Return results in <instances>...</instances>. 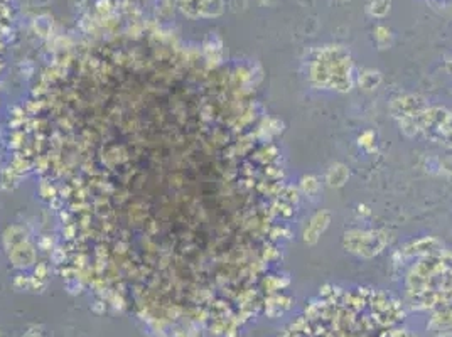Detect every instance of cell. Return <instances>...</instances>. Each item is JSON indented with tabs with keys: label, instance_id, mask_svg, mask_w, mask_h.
<instances>
[{
	"label": "cell",
	"instance_id": "cell-8",
	"mask_svg": "<svg viewBox=\"0 0 452 337\" xmlns=\"http://www.w3.org/2000/svg\"><path fill=\"white\" fill-rule=\"evenodd\" d=\"M390 9V3L386 0H375L368 5V12L375 17H383Z\"/></svg>",
	"mask_w": 452,
	"mask_h": 337
},
{
	"label": "cell",
	"instance_id": "cell-4",
	"mask_svg": "<svg viewBox=\"0 0 452 337\" xmlns=\"http://www.w3.org/2000/svg\"><path fill=\"white\" fill-rule=\"evenodd\" d=\"M329 223H331V213L326 211V209H321V211H317L316 215L309 219V223H307L306 230H304V243L306 245H316L317 241H319L321 234L324 233V231L328 230Z\"/></svg>",
	"mask_w": 452,
	"mask_h": 337
},
{
	"label": "cell",
	"instance_id": "cell-6",
	"mask_svg": "<svg viewBox=\"0 0 452 337\" xmlns=\"http://www.w3.org/2000/svg\"><path fill=\"white\" fill-rule=\"evenodd\" d=\"M358 83H360L361 88L367 90V92L377 90L380 86V83H382V72L375 71V70L361 71L360 76H358Z\"/></svg>",
	"mask_w": 452,
	"mask_h": 337
},
{
	"label": "cell",
	"instance_id": "cell-3",
	"mask_svg": "<svg viewBox=\"0 0 452 337\" xmlns=\"http://www.w3.org/2000/svg\"><path fill=\"white\" fill-rule=\"evenodd\" d=\"M429 108L427 101L418 95H400L393 98L390 103V113L395 120L403 122L408 118L415 117V115L422 113Z\"/></svg>",
	"mask_w": 452,
	"mask_h": 337
},
{
	"label": "cell",
	"instance_id": "cell-9",
	"mask_svg": "<svg viewBox=\"0 0 452 337\" xmlns=\"http://www.w3.org/2000/svg\"><path fill=\"white\" fill-rule=\"evenodd\" d=\"M390 31L386 27H377V41H378V46L380 48H386V46H390Z\"/></svg>",
	"mask_w": 452,
	"mask_h": 337
},
{
	"label": "cell",
	"instance_id": "cell-1",
	"mask_svg": "<svg viewBox=\"0 0 452 337\" xmlns=\"http://www.w3.org/2000/svg\"><path fill=\"white\" fill-rule=\"evenodd\" d=\"M310 79L319 88L349 92L353 85L351 59L349 53L341 46L324 49L310 68Z\"/></svg>",
	"mask_w": 452,
	"mask_h": 337
},
{
	"label": "cell",
	"instance_id": "cell-5",
	"mask_svg": "<svg viewBox=\"0 0 452 337\" xmlns=\"http://www.w3.org/2000/svg\"><path fill=\"white\" fill-rule=\"evenodd\" d=\"M349 179V169L341 162H336L326 172V183L329 187H343Z\"/></svg>",
	"mask_w": 452,
	"mask_h": 337
},
{
	"label": "cell",
	"instance_id": "cell-10",
	"mask_svg": "<svg viewBox=\"0 0 452 337\" xmlns=\"http://www.w3.org/2000/svg\"><path fill=\"white\" fill-rule=\"evenodd\" d=\"M301 187L304 189V193H307V194L314 193V191L317 189V179H316V177H313V176L304 177L302 183H301Z\"/></svg>",
	"mask_w": 452,
	"mask_h": 337
},
{
	"label": "cell",
	"instance_id": "cell-11",
	"mask_svg": "<svg viewBox=\"0 0 452 337\" xmlns=\"http://www.w3.org/2000/svg\"><path fill=\"white\" fill-rule=\"evenodd\" d=\"M25 337H39V336H34V334H27Z\"/></svg>",
	"mask_w": 452,
	"mask_h": 337
},
{
	"label": "cell",
	"instance_id": "cell-7",
	"mask_svg": "<svg viewBox=\"0 0 452 337\" xmlns=\"http://www.w3.org/2000/svg\"><path fill=\"white\" fill-rule=\"evenodd\" d=\"M434 142L442 144L444 147L452 148V113H451V117L447 118V122L442 125V129L439 130V133H437V137Z\"/></svg>",
	"mask_w": 452,
	"mask_h": 337
},
{
	"label": "cell",
	"instance_id": "cell-2",
	"mask_svg": "<svg viewBox=\"0 0 452 337\" xmlns=\"http://www.w3.org/2000/svg\"><path fill=\"white\" fill-rule=\"evenodd\" d=\"M388 238L382 231H364L351 230L346 231L343 238V245L353 255L361 258H373L385 250Z\"/></svg>",
	"mask_w": 452,
	"mask_h": 337
}]
</instances>
